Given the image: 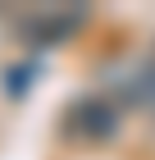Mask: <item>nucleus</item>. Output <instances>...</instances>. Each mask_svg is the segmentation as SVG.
Returning a JSON list of instances; mask_svg holds the SVG:
<instances>
[]
</instances>
